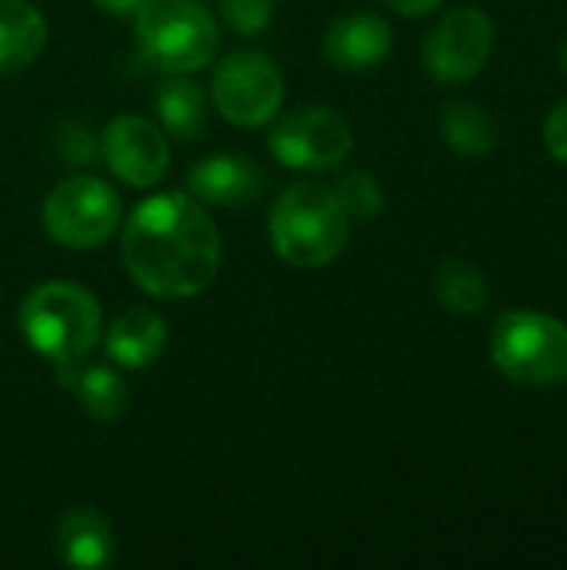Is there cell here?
Masks as SVG:
<instances>
[{
    "instance_id": "obj_1",
    "label": "cell",
    "mask_w": 567,
    "mask_h": 570,
    "mask_svg": "<svg viewBox=\"0 0 567 570\" xmlns=\"http://www.w3.org/2000/svg\"><path fill=\"white\" fill-rule=\"evenodd\" d=\"M120 257L144 294L184 301L204 294L217 281L224 247L204 204L167 190L130 210L120 237Z\"/></svg>"
},
{
    "instance_id": "obj_2",
    "label": "cell",
    "mask_w": 567,
    "mask_h": 570,
    "mask_svg": "<svg viewBox=\"0 0 567 570\" xmlns=\"http://www.w3.org/2000/svg\"><path fill=\"white\" fill-rule=\"evenodd\" d=\"M267 237L274 254L297 271H317L341 257L351 237V217L338 200L334 187L324 184H294L274 207Z\"/></svg>"
},
{
    "instance_id": "obj_3",
    "label": "cell",
    "mask_w": 567,
    "mask_h": 570,
    "mask_svg": "<svg viewBox=\"0 0 567 570\" xmlns=\"http://www.w3.org/2000/svg\"><path fill=\"white\" fill-rule=\"evenodd\" d=\"M20 334L53 367L80 364L104 337L100 301L70 281L37 284L20 304Z\"/></svg>"
},
{
    "instance_id": "obj_4",
    "label": "cell",
    "mask_w": 567,
    "mask_h": 570,
    "mask_svg": "<svg viewBox=\"0 0 567 570\" xmlns=\"http://www.w3.org/2000/svg\"><path fill=\"white\" fill-rule=\"evenodd\" d=\"M491 361L518 391L567 384V324L541 311H505L491 331Z\"/></svg>"
},
{
    "instance_id": "obj_5",
    "label": "cell",
    "mask_w": 567,
    "mask_h": 570,
    "mask_svg": "<svg viewBox=\"0 0 567 570\" xmlns=\"http://www.w3.org/2000/svg\"><path fill=\"white\" fill-rule=\"evenodd\" d=\"M134 27L144 57L167 73L204 70L221 47L217 20L197 0H147Z\"/></svg>"
},
{
    "instance_id": "obj_6",
    "label": "cell",
    "mask_w": 567,
    "mask_h": 570,
    "mask_svg": "<svg viewBox=\"0 0 567 570\" xmlns=\"http://www.w3.org/2000/svg\"><path fill=\"white\" fill-rule=\"evenodd\" d=\"M40 217L53 244L67 250H94L107 244L120 227V197L107 180L77 174L47 194Z\"/></svg>"
},
{
    "instance_id": "obj_7",
    "label": "cell",
    "mask_w": 567,
    "mask_h": 570,
    "mask_svg": "<svg viewBox=\"0 0 567 570\" xmlns=\"http://www.w3.org/2000/svg\"><path fill=\"white\" fill-rule=\"evenodd\" d=\"M217 114L241 130L267 127L284 104V73L274 57L261 50H237L224 57L211 80Z\"/></svg>"
},
{
    "instance_id": "obj_8",
    "label": "cell",
    "mask_w": 567,
    "mask_h": 570,
    "mask_svg": "<svg viewBox=\"0 0 567 570\" xmlns=\"http://www.w3.org/2000/svg\"><path fill=\"white\" fill-rule=\"evenodd\" d=\"M267 150L287 170H334L354 150V130L334 107H294L271 120Z\"/></svg>"
},
{
    "instance_id": "obj_9",
    "label": "cell",
    "mask_w": 567,
    "mask_h": 570,
    "mask_svg": "<svg viewBox=\"0 0 567 570\" xmlns=\"http://www.w3.org/2000/svg\"><path fill=\"white\" fill-rule=\"evenodd\" d=\"M495 47V23L491 17L475 7H454L448 10L424 37V70L438 83H465L481 73Z\"/></svg>"
},
{
    "instance_id": "obj_10",
    "label": "cell",
    "mask_w": 567,
    "mask_h": 570,
    "mask_svg": "<svg viewBox=\"0 0 567 570\" xmlns=\"http://www.w3.org/2000/svg\"><path fill=\"white\" fill-rule=\"evenodd\" d=\"M100 160L127 187L147 190L160 184L170 167V147L164 127L137 114L114 117L100 134Z\"/></svg>"
},
{
    "instance_id": "obj_11",
    "label": "cell",
    "mask_w": 567,
    "mask_h": 570,
    "mask_svg": "<svg viewBox=\"0 0 567 570\" xmlns=\"http://www.w3.org/2000/svg\"><path fill=\"white\" fill-rule=\"evenodd\" d=\"M394 47V30L378 13H348L334 20L324 33V57L344 73L378 70Z\"/></svg>"
},
{
    "instance_id": "obj_12",
    "label": "cell",
    "mask_w": 567,
    "mask_h": 570,
    "mask_svg": "<svg viewBox=\"0 0 567 570\" xmlns=\"http://www.w3.org/2000/svg\"><path fill=\"white\" fill-rule=\"evenodd\" d=\"M187 187L190 197L204 207H244L261 194L264 174L251 157L214 154L190 167Z\"/></svg>"
},
{
    "instance_id": "obj_13",
    "label": "cell",
    "mask_w": 567,
    "mask_h": 570,
    "mask_svg": "<svg viewBox=\"0 0 567 570\" xmlns=\"http://www.w3.org/2000/svg\"><path fill=\"white\" fill-rule=\"evenodd\" d=\"M53 551L67 568L100 570L114 564L117 538H114V528H110L107 514H100L97 508L77 504L57 521Z\"/></svg>"
},
{
    "instance_id": "obj_14",
    "label": "cell",
    "mask_w": 567,
    "mask_h": 570,
    "mask_svg": "<svg viewBox=\"0 0 567 570\" xmlns=\"http://www.w3.org/2000/svg\"><path fill=\"white\" fill-rule=\"evenodd\" d=\"M167 347V321L150 307H130L104 327V351L117 367L144 371L160 361Z\"/></svg>"
},
{
    "instance_id": "obj_15",
    "label": "cell",
    "mask_w": 567,
    "mask_h": 570,
    "mask_svg": "<svg viewBox=\"0 0 567 570\" xmlns=\"http://www.w3.org/2000/svg\"><path fill=\"white\" fill-rule=\"evenodd\" d=\"M57 384H63L67 391H74L80 411L90 421L100 424H114L124 417L127 404H130V391L124 384V377L107 367V364H63L57 367Z\"/></svg>"
},
{
    "instance_id": "obj_16",
    "label": "cell",
    "mask_w": 567,
    "mask_h": 570,
    "mask_svg": "<svg viewBox=\"0 0 567 570\" xmlns=\"http://www.w3.org/2000/svg\"><path fill=\"white\" fill-rule=\"evenodd\" d=\"M47 47V20L30 0H0V77L37 63Z\"/></svg>"
},
{
    "instance_id": "obj_17",
    "label": "cell",
    "mask_w": 567,
    "mask_h": 570,
    "mask_svg": "<svg viewBox=\"0 0 567 570\" xmlns=\"http://www.w3.org/2000/svg\"><path fill=\"white\" fill-rule=\"evenodd\" d=\"M154 110H157L160 127L177 140H197L207 127L204 90L194 80H187L184 73H174V80L157 87Z\"/></svg>"
},
{
    "instance_id": "obj_18",
    "label": "cell",
    "mask_w": 567,
    "mask_h": 570,
    "mask_svg": "<svg viewBox=\"0 0 567 570\" xmlns=\"http://www.w3.org/2000/svg\"><path fill=\"white\" fill-rule=\"evenodd\" d=\"M434 297L444 311L461 317H478L491 301V284L481 267L468 261H441L434 271Z\"/></svg>"
},
{
    "instance_id": "obj_19",
    "label": "cell",
    "mask_w": 567,
    "mask_h": 570,
    "mask_svg": "<svg viewBox=\"0 0 567 570\" xmlns=\"http://www.w3.org/2000/svg\"><path fill=\"white\" fill-rule=\"evenodd\" d=\"M441 134H444V144L458 157H488L498 147L495 120L488 117V110H481L478 104H468V100H454L444 107Z\"/></svg>"
},
{
    "instance_id": "obj_20",
    "label": "cell",
    "mask_w": 567,
    "mask_h": 570,
    "mask_svg": "<svg viewBox=\"0 0 567 570\" xmlns=\"http://www.w3.org/2000/svg\"><path fill=\"white\" fill-rule=\"evenodd\" d=\"M334 194H338V200L344 204V210H348L351 220H371V217H378L381 207H384V190H381V184H378L371 174H364V170H348V174H341L338 184H334Z\"/></svg>"
},
{
    "instance_id": "obj_21",
    "label": "cell",
    "mask_w": 567,
    "mask_h": 570,
    "mask_svg": "<svg viewBox=\"0 0 567 570\" xmlns=\"http://www.w3.org/2000/svg\"><path fill=\"white\" fill-rule=\"evenodd\" d=\"M221 17L231 23V30L244 37H257L274 20V0H217Z\"/></svg>"
},
{
    "instance_id": "obj_22",
    "label": "cell",
    "mask_w": 567,
    "mask_h": 570,
    "mask_svg": "<svg viewBox=\"0 0 567 570\" xmlns=\"http://www.w3.org/2000/svg\"><path fill=\"white\" fill-rule=\"evenodd\" d=\"M57 150L70 160V164H94L100 157V140L77 120H67L57 134Z\"/></svg>"
},
{
    "instance_id": "obj_23",
    "label": "cell",
    "mask_w": 567,
    "mask_h": 570,
    "mask_svg": "<svg viewBox=\"0 0 567 570\" xmlns=\"http://www.w3.org/2000/svg\"><path fill=\"white\" fill-rule=\"evenodd\" d=\"M545 147L555 160L567 164V100H561L545 120Z\"/></svg>"
},
{
    "instance_id": "obj_24",
    "label": "cell",
    "mask_w": 567,
    "mask_h": 570,
    "mask_svg": "<svg viewBox=\"0 0 567 570\" xmlns=\"http://www.w3.org/2000/svg\"><path fill=\"white\" fill-rule=\"evenodd\" d=\"M381 3L388 10L401 13V17H424V13H431V10L441 7V0H381Z\"/></svg>"
},
{
    "instance_id": "obj_25",
    "label": "cell",
    "mask_w": 567,
    "mask_h": 570,
    "mask_svg": "<svg viewBox=\"0 0 567 570\" xmlns=\"http://www.w3.org/2000/svg\"><path fill=\"white\" fill-rule=\"evenodd\" d=\"M94 3L110 17H134L147 0H94Z\"/></svg>"
},
{
    "instance_id": "obj_26",
    "label": "cell",
    "mask_w": 567,
    "mask_h": 570,
    "mask_svg": "<svg viewBox=\"0 0 567 570\" xmlns=\"http://www.w3.org/2000/svg\"><path fill=\"white\" fill-rule=\"evenodd\" d=\"M558 57H561V70L567 73V37H565V43H561V50H558Z\"/></svg>"
}]
</instances>
